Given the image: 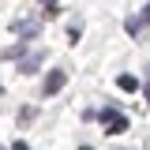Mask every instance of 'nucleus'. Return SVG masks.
<instances>
[{
  "mask_svg": "<svg viewBox=\"0 0 150 150\" xmlns=\"http://www.w3.org/2000/svg\"><path fill=\"white\" fill-rule=\"evenodd\" d=\"M98 116H101V124H105V131H109V135H120V131H128V120H124L120 112L112 109V105H105Z\"/></svg>",
  "mask_w": 150,
  "mask_h": 150,
  "instance_id": "obj_1",
  "label": "nucleus"
},
{
  "mask_svg": "<svg viewBox=\"0 0 150 150\" xmlns=\"http://www.w3.org/2000/svg\"><path fill=\"white\" fill-rule=\"evenodd\" d=\"M64 83H68V71H64V68H53V71L45 75V86H41V94H45V98H53V94L64 90Z\"/></svg>",
  "mask_w": 150,
  "mask_h": 150,
  "instance_id": "obj_2",
  "label": "nucleus"
},
{
  "mask_svg": "<svg viewBox=\"0 0 150 150\" xmlns=\"http://www.w3.org/2000/svg\"><path fill=\"white\" fill-rule=\"evenodd\" d=\"M143 26H150V4L143 8V11H139V15H131L128 23H124V30H128V34H139Z\"/></svg>",
  "mask_w": 150,
  "mask_h": 150,
  "instance_id": "obj_3",
  "label": "nucleus"
},
{
  "mask_svg": "<svg viewBox=\"0 0 150 150\" xmlns=\"http://www.w3.org/2000/svg\"><path fill=\"white\" fill-rule=\"evenodd\" d=\"M11 30L23 34V38H34L38 34V23H34V19H19V23H11Z\"/></svg>",
  "mask_w": 150,
  "mask_h": 150,
  "instance_id": "obj_4",
  "label": "nucleus"
},
{
  "mask_svg": "<svg viewBox=\"0 0 150 150\" xmlns=\"http://www.w3.org/2000/svg\"><path fill=\"white\" fill-rule=\"evenodd\" d=\"M38 68H41V53H34V56H23V60H19V71H38Z\"/></svg>",
  "mask_w": 150,
  "mask_h": 150,
  "instance_id": "obj_5",
  "label": "nucleus"
},
{
  "mask_svg": "<svg viewBox=\"0 0 150 150\" xmlns=\"http://www.w3.org/2000/svg\"><path fill=\"white\" fill-rule=\"evenodd\" d=\"M116 86H120V90H139V79H135V75H120Z\"/></svg>",
  "mask_w": 150,
  "mask_h": 150,
  "instance_id": "obj_6",
  "label": "nucleus"
},
{
  "mask_svg": "<svg viewBox=\"0 0 150 150\" xmlns=\"http://www.w3.org/2000/svg\"><path fill=\"white\" fill-rule=\"evenodd\" d=\"M79 34H83V19H75L71 26H68V38H71V41H79Z\"/></svg>",
  "mask_w": 150,
  "mask_h": 150,
  "instance_id": "obj_7",
  "label": "nucleus"
},
{
  "mask_svg": "<svg viewBox=\"0 0 150 150\" xmlns=\"http://www.w3.org/2000/svg\"><path fill=\"white\" fill-rule=\"evenodd\" d=\"M41 15H45V19H56V15H60V4H49V8H45Z\"/></svg>",
  "mask_w": 150,
  "mask_h": 150,
  "instance_id": "obj_8",
  "label": "nucleus"
},
{
  "mask_svg": "<svg viewBox=\"0 0 150 150\" xmlns=\"http://www.w3.org/2000/svg\"><path fill=\"white\" fill-rule=\"evenodd\" d=\"M11 150H30V146H26V143H11Z\"/></svg>",
  "mask_w": 150,
  "mask_h": 150,
  "instance_id": "obj_9",
  "label": "nucleus"
},
{
  "mask_svg": "<svg viewBox=\"0 0 150 150\" xmlns=\"http://www.w3.org/2000/svg\"><path fill=\"white\" fill-rule=\"evenodd\" d=\"M143 94H146V101H150V83H146V86H143Z\"/></svg>",
  "mask_w": 150,
  "mask_h": 150,
  "instance_id": "obj_10",
  "label": "nucleus"
},
{
  "mask_svg": "<svg viewBox=\"0 0 150 150\" xmlns=\"http://www.w3.org/2000/svg\"><path fill=\"white\" fill-rule=\"evenodd\" d=\"M41 4H45V8H49V4H56V0H41Z\"/></svg>",
  "mask_w": 150,
  "mask_h": 150,
  "instance_id": "obj_11",
  "label": "nucleus"
},
{
  "mask_svg": "<svg viewBox=\"0 0 150 150\" xmlns=\"http://www.w3.org/2000/svg\"><path fill=\"white\" fill-rule=\"evenodd\" d=\"M79 150H90V146H79Z\"/></svg>",
  "mask_w": 150,
  "mask_h": 150,
  "instance_id": "obj_12",
  "label": "nucleus"
},
{
  "mask_svg": "<svg viewBox=\"0 0 150 150\" xmlns=\"http://www.w3.org/2000/svg\"><path fill=\"white\" fill-rule=\"evenodd\" d=\"M0 94H4V90H0Z\"/></svg>",
  "mask_w": 150,
  "mask_h": 150,
  "instance_id": "obj_13",
  "label": "nucleus"
}]
</instances>
